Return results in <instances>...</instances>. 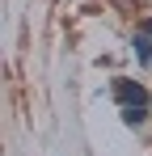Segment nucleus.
<instances>
[{"mask_svg":"<svg viewBox=\"0 0 152 156\" xmlns=\"http://www.w3.org/2000/svg\"><path fill=\"white\" fill-rule=\"evenodd\" d=\"M114 93H118V101L127 105V122H144V89L139 84H131V80H118L114 84Z\"/></svg>","mask_w":152,"mask_h":156,"instance_id":"nucleus-1","label":"nucleus"},{"mask_svg":"<svg viewBox=\"0 0 152 156\" xmlns=\"http://www.w3.org/2000/svg\"><path fill=\"white\" fill-rule=\"evenodd\" d=\"M144 34H152V21H148V26H144Z\"/></svg>","mask_w":152,"mask_h":156,"instance_id":"nucleus-2","label":"nucleus"}]
</instances>
